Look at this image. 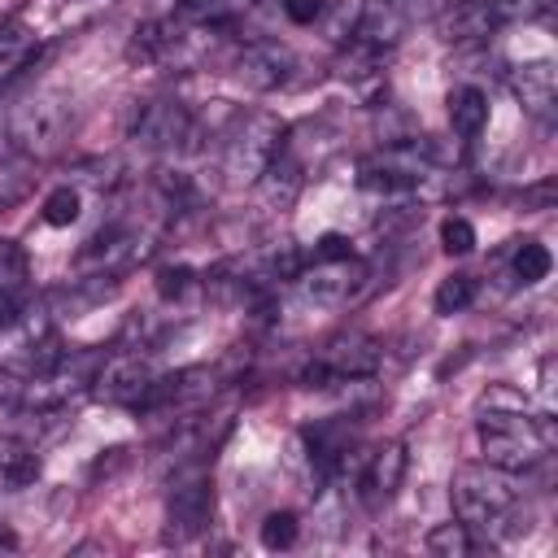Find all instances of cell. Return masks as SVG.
<instances>
[{"mask_svg": "<svg viewBox=\"0 0 558 558\" xmlns=\"http://www.w3.org/2000/svg\"><path fill=\"white\" fill-rule=\"evenodd\" d=\"M554 427L549 414L527 418V414H480V453L488 466L497 471H527L541 462V453L549 449Z\"/></svg>", "mask_w": 558, "mask_h": 558, "instance_id": "cell-1", "label": "cell"}, {"mask_svg": "<svg viewBox=\"0 0 558 558\" xmlns=\"http://www.w3.org/2000/svg\"><path fill=\"white\" fill-rule=\"evenodd\" d=\"M70 131V105L61 92H35L17 100L4 118V140L22 157H48Z\"/></svg>", "mask_w": 558, "mask_h": 558, "instance_id": "cell-2", "label": "cell"}, {"mask_svg": "<svg viewBox=\"0 0 558 558\" xmlns=\"http://www.w3.org/2000/svg\"><path fill=\"white\" fill-rule=\"evenodd\" d=\"M283 148V122L266 109L248 113L231 140H227V153H222V174L231 187H244V183H257V174L270 166V157Z\"/></svg>", "mask_w": 558, "mask_h": 558, "instance_id": "cell-3", "label": "cell"}, {"mask_svg": "<svg viewBox=\"0 0 558 558\" xmlns=\"http://www.w3.org/2000/svg\"><path fill=\"white\" fill-rule=\"evenodd\" d=\"M510 506H514L510 471L484 462V466H462L453 475V519H462L466 527H488Z\"/></svg>", "mask_w": 558, "mask_h": 558, "instance_id": "cell-4", "label": "cell"}, {"mask_svg": "<svg viewBox=\"0 0 558 558\" xmlns=\"http://www.w3.org/2000/svg\"><path fill=\"white\" fill-rule=\"evenodd\" d=\"M214 519V484L205 475H179L170 484V497H166V536L170 541H192L209 527Z\"/></svg>", "mask_w": 558, "mask_h": 558, "instance_id": "cell-5", "label": "cell"}, {"mask_svg": "<svg viewBox=\"0 0 558 558\" xmlns=\"http://www.w3.org/2000/svg\"><path fill=\"white\" fill-rule=\"evenodd\" d=\"M401 480H405V445L401 440H388L375 453H366V462L357 471V497L375 510V506L392 501V493L401 488Z\"/></svg>", "mask_w": 558, "mask_h": 558, "instance_id": "cell-6", "label": "cell"}, {"mask_svg": "<svg viewBox=\"0 0 558 558\" xmlns=\"http://www.w3.org/2000/svg\"><path fill=\"white\" fill-rule=\"evenodd\" d=\"M410 17H414L410 0H366L357 22H353V39L371 44V48H388V44H397L405 35Z\"/></svg>", "mask_w": 558, "mask_h": 558, "instance_id": "cell-7", "label": "cell"}, {"mask_svg": "<svg viewBox=\"0 0 558 558\" xmlns=\"http://www.w3.org/2000/svg\"><path fill=\"white\" fill-rule=\"evenodd\" d=\"M96 392L105 397V401H122V405H140V397L148 392V384H153V371H148V362L140 357V353H122V357H113V362H105L100 371H96Z\"/></svg>", "mask_w": 558, "mask_h": 558, "instance_id": "cell-8", "label": "cell"}, {"mask_svg": "<svg viewBox=\"0 0 558 558\" xmlns=\"http://www.w3.org/2000/svg\"><path fill=\"white\" fill-rule=\"evenodd\" d=\"M318 362L331 371V379H336V384L366 379V375L379 366V344H375L371 336H362V331H349V336H336V340L323 349V357H318Z\"/></svg>", "mask_w": 558, "mask_h": 558, "instance_id": "cell-9", "label": "cell"}, {"mask_svg": "<svg viewBox=\"0 0 558 558\" xmlns=\"http://www.w3.org/2000/svg\"><path fill=\"white\" fill-rule=\"evenodd\" d=\"M510 92L519 96V105L536 118H549L554 113V100H558V70L554 61H523L510 70Z\"/></svg>", "mask_w": 558, "mask_h": 558, "instance_id": "cell-10", "label": "cell"}, {"mask_svg": "<svg viewBox=\"0 0 558 558\" xmlns=\"http://www.w3.org/2000/svg\"><path fill=\"white\" fill-rule=\"evenodd\" d=\"M301 183H305V174H301V161L288 153V148H279L275 157H270V166L257 174V201H262V209H270V214H279V209H292V201L301 196Z\"/></svg>", "mask_w": 558, "mask_h": 558, "instance_id": "cell-11", "label": "cell"}, {"mask_svg": "<svg viewBox=\"0 0 558 558\" xmlns=\"http://www.w3.org/2000/svg\"><path fill=\"white\" fill-rule=\"evenodd\" d=\"M366 283V270L344 257V262H318L314 275L305 279V296L318 301V305H344L349 296H357Z\"/></svg>", "mask_w": 558, "mask_h": 558, "instance_id": "cell-12", "label": "cell"}, {"mask_svg": "<svg viewBox=\"0 0 558 558\" xmlns=\"http://www.w3.org/2000/svg\"><path fill=\"white\" fill-rule=\"evenodd\" d=\"M288 48H275V44H248L240 57H235V78L248 87V92H275L283 78H288Z\"/></svg>", "mask_w": 558, "mask_h": 558, "instance_id": "cell-13", "label": "cell"}, {"mask_svg": "<svg viewBox=\"0 0 558 558\" xmlns=\"http://www.w3.org/2000/svg\"><path fill=\"white\" fill-rule=\"evenodd\" d=\"M187 135H192V113L179 100H153V105H144L140 122H135V140L153 144V148H170Z\"/></svg>", "mask_w": 558, "mask_h": 558, "instance_id": "cell-14", "label": "cell"}, {"mask_svg": "<svg viewBox=\"0 0 558 558\" xmlns=\"http://www.w3.org/2000/svg\"><path fill=\"white\" fill-rule=\"evenodd\" d=\"M449 126H453L462 140L480 135V131L488 126V96H484L480 87H471V83L453 87V92H449Z\"/></svg>", "mask_w": 558, "mask_h": 558, "instance_id": "cell-15", "label": "cell"}, {"mask_svg": "<svg viewBox=\"0 0 558 558\" xmlns=\"http://www.w3.org/2000/svg\"><path fill=\"white\" fill-rule=\"evenodd\" d=\"M440 31H445V39L466 44V39H484V35L497 31V26H493L484 0H462V4H453V9L440 17Z\"/></svg>", "mask_w": 558, "mask_h": 558, "instance_id": "cell-16", "label": "cell"}, {"mask_svg": "<svg viewBox=\"0 0 558 558\" xmlns=\"http://www.w3.org/2000/svg\"><path fill=\"white\" fill-rule=\"evenodd\" d=\"M427 554H436V558H466L471 549H475V541H471V527L462 523V519H449V523H436L432 532H427Z\"/></svg>", "mask_w": 558, "mask_h": 558, "instance_id": "cell-17", "label": "cell"}, {"mask_svg": "<svg viewBox=\"0 0 558 558\" xmlns=\"http://www.w3.org/2000/svg\"><path fill=\"white\" fill-rule=\"evenodd\" d=\"M549 266H554V257H549V248L541 244V240H523L519 248H514V279L527 288V283H541L545 275H549Z\"/></svg>", "mask_w": 558, "mask_h": 558, "instance_id": "cell-18", "label": "cell"}, {"mask_svg": "<svg viewBox=\"0 0 558 558\" xmlns=\"http://www.w3.org/2000/svg\"><path fill=\"white\" fill-rule=\"evenodd\" d=\"M475 301V279L471 275H445L440 279V288H436V296H432V305H436V314H462L466 305Z\"/></svg>", "mask_w": 558, "mask_h": 558, "instance_id": "cell-19", "label": "cell"}, {"mask_svg": "<svg viewBox=\"0 0 558 558\" xmlns=\"http://www.w3.org/2000/svg\"><path fill=\"white\" fill-rule=\"evenodd\" d=\"M39 480V458L31 453V449H4V458H0V484L4 488H31Z\"/></svg>", "mask_w": 558, "mask_h": 558, "instance_id": "cell-20", "label": "cell"}, {"mask_svg": "<svg viewBox=\"0 0 558 558\" xmlns=\"http://www.w3.org/2000/svg\"><path fill=\"white\" fill-rule=\"evenodd\" d=\"M475 414H527V397L514 384H488L475 397Z\"/></svg>", "mask_w": 558, "mask_h": 558, "instance_id": "cell-21", "label": "cell"}, {"mask_svg": "<svg viewBox=\"0 0 558 558\" xmlns=\"http://www.w3.org/2000/svg\"><path fill=\"white\" fill-rule=\"evenodd\" d=\"M78 209H83V201H78V192L65 183V187H52L48 196H44V222L48 227H70V222H78Z\"/></svg>", "mask_w": 558, "mask_h": 558, "instance_id": "cell-22", "label": "cell"}, {"mask_svg": "<svg viewBox=\"0 0 558 558\" xmlns=\"http://www.w3.org/2000/svg\"><path fill=\"white\" fill-rule=\"evenodd\" d=\"M296 532H301V523H296L292 510H270L262 519V545L266 549H292L296 545Z\"/></svg>", "mask_w": 558, "mask_h": 558, "instance_id": "cell-23", "label": "cell"}, {"mask_svg": "<svg viewBox=\"0 0 558 558\" xmlns=\"http://www.w3.org/2000/svg\"><path fill=\"white\" fill-rule=\"evenodd\" d=\"M0 288L26 292V253L13 240H0Z\"/></svg>", "mask_w": 558, "mask_h": 558, "instance_id": "cell-24", "label": "cell"}, {"mask_svg": "<svg viewBox=\"0 0 558 558\" xmlns=\"http://www.w3.org/2000/svg\"><path fill=\"white\" fill-rule=\"evenodd\" d=\"M440 248H445V253H458V257L471 253V248H475V227H471L462 214H449V218L440 222Z\"/></svg>", "mask_w": 558, "mask_h": 558, "instance_id": "cell-25", "label": "cell"}, {"mask_svg": "<svg viewBox=\"0 0 558 558\" xmlns=\"http://www.w3.org/2000/svg\"><path fill=\"white\" fill-rule=\"evenodd\" d=\"M301 266H305L301 248H296V244H279V248L266 257V279H296Z\"/></svg>", "mask_w": 558, "mask_h": 558, "instance_id": "cell-26", "label": "cell"}, {"mask_svg": "<svg viewBox=\"0 0 558 558\" xmlns=\"http://www.w3.org/2000/svg\"><path fill=\"white\" fill-rule=\"evenodd\" d=\"M484 4H488L493 26H510V22L536 17V0H484Z\"/></svg>", "mask_w": 558, "mask_h": 558, "instance_id": "cell-27", "label": "cell"}, {"mask_svg": "<svg viewBox=\"0 0 558 558\" xmlns=\"http://www.w3.org/2000/svg\"><path fill=\"white\" fill-rule=\"evenodd\" d=\"M192 288V270L187 266H161L157 270V296L161 301H179Z\"/></svg>", "mask_w": 558, "mask_h": 558, "instance_id": "cell-28", "label": "cell"}, {"mask_svg": "<svg viewBox=\"0 0 558 558\" xmlns=\"http://www.w3.org/2000/svg\"><path fill=\"white\" fill-rule=\"evenodd\" d=\"M344 257H353V240H349V235H340V231L318 235V244H314V266H318V262H344Z\"/></svg>", "mask_w": 558, "mask_h": 558, "instance_id": "cell-29", "label": "cell"}, {"mask_svg": "<svg viewBox=\"0 0 558 558\" xmlns=\"http://www.w3.org/2000/svg\"><path fill=\"white\" fill-rule=\"evenodd\" d=\"M283 17L296 26H310L323 17V0H283Z\"/></svg>", "mask_w": 558, "mask_h": 558, "instance_id": "cell-30", "label": "cell"}, {"mask_svg": "<svg viewBox=\"0 0 558 558\" xmlns=\"http://www.w3.org/2000/svg\"><path fill=\"white\" fill-rule=\"evenodd\" d=\"M22 314H26L22 292H4V288H0V331L13 327V323H22Z\"/></svg>", "mask_w": 558, "mask_h": 558, "instance_id": "cell-31", "label": "cell"}, {"mask_svg": "<svg viewBox=\"0 0 558 558\" xmlns=\"http://www.w3.org/2000/svg\"><path fill=\"white\" fill-rule=\"evenodd\" d=\"M22 44H26V31L17 22H9V17H0V57H13Z\"/></svg>", "mask_w": 558, "mask_h": 558, "instance_id": "cell-32", "label": "cell"}, {"mask_svg": "<svg viewBox=\"0 0 558 558\" xmlns=\"http://www.w3.org/2000/svg\"><path fill=\"white\" fill-rule=\"evenodd\" d=\"M179 4L196 17H222L227 13V0H179Z\"/></svg>", "mask_w": 558, "mask_h": 558, "instance_id": "cell-33", "label": "cell"}, {"mask_svg": "<svg viewBox=\"0 0 558 558\" xmlns=\"http://www.w3.org/2000/svg\"><path fill=\"white\" fill-rule=\"evenodd\" d=\"M549 201H554V179H545V183H536V187H527V192H523V205L549 209Z\"/></svg>", "mask_w": 558, "mask_h": 558, "instance_id": "cell-34", "label": "cell"}, {"mask_svg": "<svg viewBox=\"0 0 558 558\" xmlns=\"http://www.w3.org/2000/svg\"><path fill=\"white\" fill-rule=\"evenodd\" d=\"M541 392H554V357L541 362Z\"/></svg>", "mask_w": 558, "mask_h": 558, "instance_id": "cell-35", "label": "cell"}]
</instances>
